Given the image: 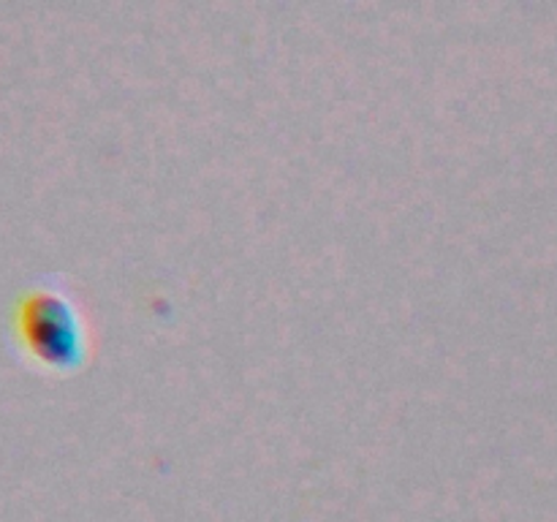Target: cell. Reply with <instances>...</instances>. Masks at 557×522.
Masks as SVG:
<instances>
[{"label": "cell", "instance_id": "1", "mask_svg": "<svg viewBox=\"0 0 557 522\" xmlns=\"http://www.w3.org/2000/svg\"><path fill=\"white\" fill-rule=\"evenodd\" d=\"M11 324L22 353L44 370L71 373L90 353L85 313L60 283L38 281L22 288L11 310Z\"/></svg>", "mask_w": 557, "mask_h": 522}]
</instances>
